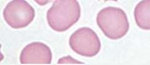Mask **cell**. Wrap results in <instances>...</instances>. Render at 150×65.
Returning <instances> with one entry per match:
<instances>
[{
  "mask_svg": "<svg viewBox=\"0 0 150 65\" xmlns=\"http://www.w3.org/2000/svg\"><path fill=\"white\" fill-rule=\"evenodd\" d=\"M81 9L76 0H56L47 14L49 26L54 31L64 32L79 21Z\"/></svg>",
  "mask_w": 150,
  "mask_h": 65,
  "instance_id": "obj_1",
  "label": "cell"
},
{
  "mask_svg": "<svg viewBox=\"0 0 150 65\" xmlns=\"http://www.w3.org/2000/svg\"><path fill=\"white\" fill-rule=\"evenodd\" d=\"M97 25L103 34L111 40L124 37L129 30V23L125 12L120 8L107 7L97 15Z\"/></svg>",
  "mask_w": 150,
  "mask_h": 65,
  "instance_id": "obj_2",
  "label": "cell"
},
{
  "mask_svg": "<svg viewBox=\"0 0 150 65\" xmlns=\"http://www.w3.org/2000/svg\"><path fill=\"white\" fill-rule=\"evenodd\" d=\"M69 45L77 54L86 57H93L101 49L99 37L89 27L80 28L74 32L69 39Z\"/></svg>",
  "mask_w": 150,
  "mask_h": 65,
  "instance_id": "obj_3",
  "label": "cell"
},
{
  "mask_svg": "<svg viewBox=\"0 0 150 65\" xmlns=\"http://www.w3.org/2000/svg\"><path fill=\"white\" fill-rule=\"evenodd\" d=\"M35 12L32 5L23 0L9 2L3 10V17L13 29L24 28L33 20Z\"/></svg>",
  "mask_w": 150,
  "mask_h": 65,
  "instance_id": "obj_4",
  "label": "cell"
},
{
  "mask_svg": "<svg viewBox=\"0 0 150 65\" xmlns=\"http://www.w3.org/2000/svg\"><path fill=\"white\" fill-rule=\"evenodd\" d=\"M52 52L49 47L41 42H33L22 49L20 62L22 64H51Z\"/></svg>",
  "mask_w": 150,
  "mask_h": 65,
  "instance_id": "obj_5",
  "label": "cell"
},
{
  "mask_svg": "<svg viewBox=\"0 0 150 65\" xmlns=\"http://www.w3.org/2000/svg\"><path fill=\"white\" fill-rule=\"evenodd\" d=\"M137 26L144 30L150 29V1L145 0L138 3L134 10Z\"/></svg>",
  "mask_w": 150,
  "mask_h": 65,
  "instance_id": "obj_6",
  "label": "cell"
},
{
  "mask_svg": "<svg viewBox=\"0 0 150 65\" xmlns=\"http://www.w3.org/2000/svg\"><path fill=\"white\" fill-rule=\"evenodd\" d=\"M57 63L58 64H83L82 62H80L76 60H75V59L72 58L71 56L65 57L59 59Z\"/></svg>",
  "mask_w": 150,
  "mask_h": 65,
  "instance_id": "obj_7",
  "label": "cell"
}]
</instances>
